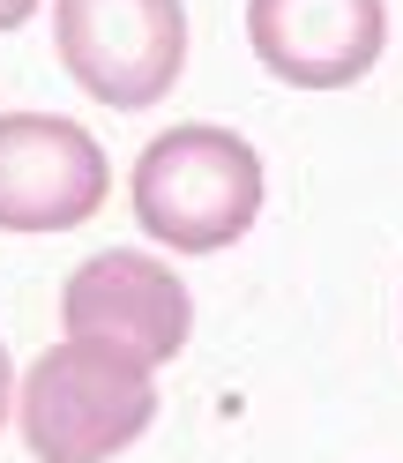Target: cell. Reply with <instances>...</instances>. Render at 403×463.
<instances>
[{"instance_id":"obj_4","label":"cell","mask_w":403,"mask_h":463,"mask_svg":"<svg viewBox=\"0 0 403 463\" xmlns=\"http://www.w3.org/2000/svg\"><path fill=\"white\" fill-rule=\"evenodd\" d=\"M112 187V165L90 128L61 112H0V232H68L90 224Z\"/></svg>"},{"instance_id":"obj_8","label":"cell","mask_w":403,"mask_h":463,"mask_svg":"<svg viewBox=\"0 0 403 463\" xmlns=\"http://www.w3.org/2000/svg\"><path fill=\"white\" fill-rule=\"evenodd\" d=\"M38 0H0V31H15V23H31Z\"/></svg>"},{"instance_id":"obj_1","label":"cell","mask_w":403,"mask_h":463,"mask_svg":"<svg viewBox=\"0 0 403 463\" xmlns=\"http://www.w3.org/2000/svg\"><path fill=\"white\" fill-rule=\"evenodd\" d=\"M15 419L38 463H112L157 419V366L105 336H61L23 373Z\"/></svg>"},{"instance_id":"obj_5","label":"cell","mask_w":403,"mask_h":463,"mask_svg":"<svg viewBox=\"0 0 403 463\" xmlns=\"http://www.w3.org/2000/svg\"><path fill=\"white\" fill-rule=\"evenodd\" d=\"M61 329L127 344V352H142L150 366H164V359H180L187 336H194V299L157 254L105 247L61 284Z\"/></svg>"},{"instance_id":"obj_7","label":"cell","mask_w":403,"mask_h":463,"mask_svg":"<svg viewBox=\"0 0 403 463\" xmlns=\"http://www.w3.org/2000/svg\"><path fill=\"white\" fill-rule=\"evenodd\" d=\"M15 411V359H8V344H0V426H8Z\"/></svg>"},{"instance_id":"obj_2","label":"cell","mask_w":403,"mask_h":463,"mask_svg":"<svg viewBox=\"0 0 403 463\" xmlns=\"http://www.w3.org/2000/svg\"><path fill=\"white\" fill-rule=\"evenodd\" d=\"M135 224L172 254H217L262 217V157L232 128H164L135 157Z\"/></svg>"},{"instance_id":"obj_3","label":"cell","mask_w":403,"mask_h":463,"mask_svg":"<svg viewBox=\"0 0 403 463\" xmlns=\"http://www.w3.org/2000/svg\"><path fill=\"white\" fill-rule=\"evenodd\" d=\"M52 45L98 105L142 112L187 68V8L180 0H52Z\"/></svg>"},{"instance_id":"obj_6","label":"cell","mask_w":403,"mask_h":463,"mask_svg":"<svg viewBox=\"0 0 403 463\" xmlns=\"http://www.w3.org/2000/svg\"><path fill=\"white\" fill-rule=\"evenodd\" d=\"M247 45L292 90H343L389 52V0H247Z\"/></svg>"}]
</instances>
